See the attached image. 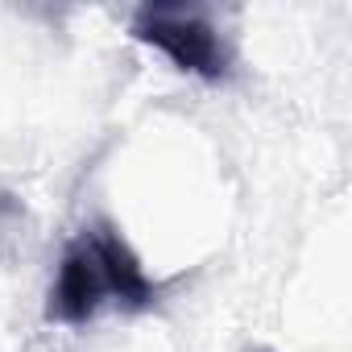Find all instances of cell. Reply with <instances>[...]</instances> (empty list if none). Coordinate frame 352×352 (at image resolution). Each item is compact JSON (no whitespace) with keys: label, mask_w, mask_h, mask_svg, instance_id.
Returning <instances> with one entry per match:
<instances>
[{"label":"cell","mask_w":352,"mask_h":352,"mask_svg":"<svg viewBox=\"0 0 352 352\" xmlns=\"http://www.w3.org/2000/svg\"><path fill=\"white\" fill-rule=\"evenodd\" d=\"M162 294V282H153L133 253V245L108 224L96 220L71 236L63 249L50 298H46V319L63 327H87L104 311H149Z\"/></svg>","instance_id":"6da1fadb"},{"label":"cell","mask_w":352,"mask_h":352,"mask_svg":"<svg viewBox=\"0 0 352 352\" xmlns=\"http://www.w3.org/2000/svg\"><path fill=\"white\" fill-rule=\"evenodd\" d=\"M129 34L204 83L232 75V50L204 5H141L129 21Z\"/></svg>","instance_id":"7a4b0ae2"}]
</instances>
